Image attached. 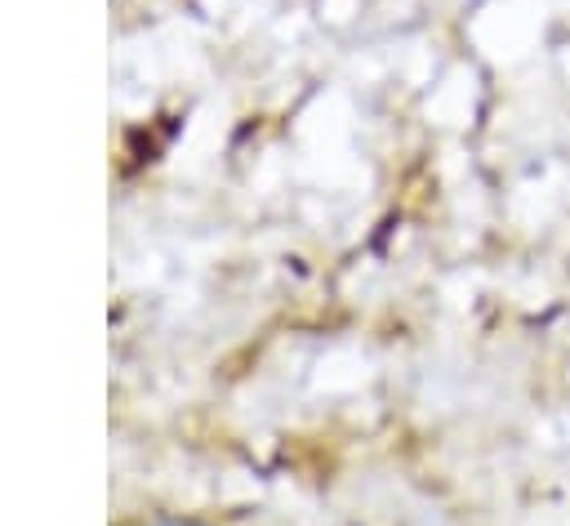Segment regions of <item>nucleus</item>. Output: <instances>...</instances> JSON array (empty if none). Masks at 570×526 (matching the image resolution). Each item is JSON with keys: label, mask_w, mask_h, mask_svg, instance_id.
I'll list each match as a JSON object with an SVG mask.
<instances>
[{"label": "nucleus", "mask_w": 570, "mask_h": 526, "mask_svg": "<svg viewBox=\"0 0 570 526\" xmlns=\"http://www.w3.org/2000/svg\"><path fill=\"white\" fill-rule=\"evenodd\" d=\"M156 526H200V522H178V517H174V522H156Z\"/></svg>", "instance_id": "f257e3e1"}]
</instances>
